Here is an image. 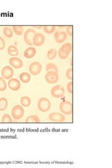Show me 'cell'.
Instances as JSON below:
<instances>
[{
  "label": "cell",
  "instance_id": "obj_27",
  "mask_svg": "<svg viewBox=\"0 0 112 168\" xmlns=\"http://www.w3.org/2000/svg\"><path fill=\"white\" fill-rule=\"evenodd\" d=\"M2 123H12L11 117L8 114H4L2 119Z\"/></svg>",
  "mask_w": 112,
  "mask_h": 168
},
{
  "label": "cell",
  "instance_id": "obj_33",
  "mask_svg": "<svg viewBox=\"0 0 112 168\" xmlns=\"http://www.w3.org/2000/svg\"><path fill=\"white\" fill-rule=\"evenodd\" d=\"M36 27H37V29H41V26H35Z\"/></svg>",
  "mask_w": 112,
  "mask_h": 168
},
{
  "label": "cell",
  "instance_id": "obj_18",
  "mask_svg": "<svg viewBox=\"0 0 112 168\" xmlns=\"http://www.w3.org/2000/svg\"><path fill=\"white\" fill-rule=\"evenodd\" d=\"M40 121V119L37 115H31V116L27 117L25 120V122L27 123H39Z\"/></svg>",
  "mask_w": 112,
  "mask_h": 168
},
{
  "label": "cell",
  "instance_id": "obj_20",
  "mask_svg": "<svg viewBox=\"0 0 112 168\" xmlns=\"http://www.w3.org/2000/svg\"><path fill=\"white\" fill-rule=\"evenodd\" d=\"M8 107V100L5 97L0 98V111H4Z\"/></svg>",
  "mask_w": 112,
  "mask_h": 168
},
{
  "label": "cell",
  "instance_id": "obj_4",
  "mask_svg": "<svg viewBox=\"0 0 112 168\" xmlns=\"http://www.w3.org/2000/svg\"><path fill=\"white\" fill-rule=\"evenodd\" d=\"M60 110L62 113L66 115H70L72 114V104L69 101H64L60 104Z\"/></svg>",
  "mask_w": 112,
  "mask_h": 168
},
{
  "label": "cell",
  "instance_id": "obj_29",
  "mask_svg": "<svg viewBox=\"0 0 112 168\" xmlns=\"http://www.w3.org/2000/svg\"><path fill=\"white\" fill-rule=\"evenodd\" d=\"M66 76L68 79H72V68L70 67V68L68 69L66 72Z\"/></svg>",
  "mask_w": 112,
  "mask_h": 168
},
{
  "label": "cell",
  "instance_id": "obj_9",
  "mask_svg": "<svg viewBox=\"0 0 112 168\" xmlns=\"http://www.w3.org/2000/svg\"><path fill=\"white\" fill-rule=\"evenodd\" d=\"M49 120L53 122H57V123H62L65 121V117L64 115H63L60 113L58 112H54L51 113L49 115Z\"/></svg>",
  "mask_w": 112,
  "mask_h": 168
},
{
  "label": "cell",
  "instance_id": "obj_11",
  "mask_svg": "<svg viewBox=\"0 0 112 168\" xmlns=\"http://www.w3.org/2000/svg\"><path fill=\"white\" fill-rule=\"evenodd\" d=\"M9 88L13 91H17L21 88V82L17 79H11L8 82Z\"/></svg>",
  "mask_w": 112,
  "mask_h": 168
},
{
  "label": "cell",
  "instance_id": "obj_15",
  "mask_svg": "<svg viewBox=\"0 0 112 168\" xmlns=\"http://www.w3.org/2000/svg\"><path fill=\"white\" fill-rule=\"evenodd\" d=\"M7 51H8V53L9 56H18V50L17 49V47L14 45H11L8 47V49H7Z\"/></svg>",
  "mask_w": 112,
  "mask_h": 168
},
{
  "label": "cell",
  "instance_id": "obj_17",
  "mask_svg": "<svg viewBox=\"0 0 112 168\" xmlns=\"http://www.w3.org/2000/svg\"><path fill=\"white\" fill-rule=\"evenodd\" d=\"M20 80H21L22 83H24V84H27V83L30 81V74L27 73V72H22V73H21V75H20Z\"/></svg>",
  "mask_w": 112,
  "mask_h": 168
},
{
  "label": "cell",
  "instance_id": "obj_22",
  "mask_svg": "<svg viewBox=\"0 0 112 168\" xmlns=\"http://www.w3.org/2000/svg\"><path fill=\"white\" fill-rule=\"evenodd\" d=\"M57 50L56 49H51L47 53V57L48 60H53L56 57Z\"/></svg>",
  "mask_w": 112,
  "mask_h": 168
},
{
  "label": "cell",
  "instance_id": "obj_13",
  "mask_svg": "<svg viewBox=\"0 0 112 168\" xmlns=\"http://www.w3.org/2000/svg\"><path fill=\"white\" fill-rule=\"evenodd\" d=\"M54 39L58 44H61L67 39V34L64 32L58 31L54 34Z\"/></svg>",
  "mask_w": 112,
  "mask_h": 168
},
{
  "label": "cell",
  "instance_id": "obj_7",
  "mask_svg": "<svg viewBox=\"0 0 112 168\" xmlns=\"http://www.w3.org/2000/svg\"><path fill=\"white\" fill-rule=\"evenodd\" d=\"M36 34V32L32 29H27L24 33V40L27 45H33V38Z\"/></svg>",
  "mask_w": 112,
  "mask_h": 168
},
{
  "label": "cell",
  "instance_id": "obj_12",
  "mask_svg": "<svg viewBox=\"0 0 112 168\" xmlns=\"http://www.w3.org/2000/svg\"><path fill=\"white\" fill-rule=\"evenodd\" d=\"M45 41V37L43 34L36 33L33 38V45L36 46H41Z\"/></svg>",
  "mask_w": 112,
  "mask_h": 168
},
{
  "label": "cell",
  "instance_id": "obj_6",
  "mask_svg": "<svg viewBox=\"0 0 112 168\" xmlns=\"http://www.w3.org/2000/svg\"><path fill=\"white\" fill-rule=\"evenodd\" d=\"M29 72L33 75V76H37L41 73L42 70V65L39 62H34L31 63L29 67Z\"/></svg>",
  "mask_w": 112,
  "mask_h": 168
},
{
  "label": "cell",
  "instance_id": "obj_2",
  "mask_svg": "<svg viewBox=\"0 0 112 168\" xmlns=\"http://www.w3.org/2000/svg\"><path fill=\"white\" fill-rule=\"evenodd\" d=\"M25 110L23 109V107L22 105H16L13 107L11 110V114L12 117L14 118L15 120H20L24 116Z\"/></svg>",
  "mask_w": 112,
  "mask_h": 168
},
{
  "label": "cell",
  "instance_id": "obj_1",
  "mask_svg": "<svg viewBox=\"0 0 112 168\" xmlns=\"http://www.w3.org/2000/svg\"><path fill=\"white\" fill-rule=\"evenodd\" d=\"M37 107H38L39 111H41V112H46L51 109V104L48 98H46V97H42V98L39 99L38 101Z\"/></svg>",
  "mask_w": 112,
  "mask_h": 168
},
{
  "label": "cell",
  "instance_id": "obj_8",
  "mask_svg": "<svg viewBox=\"0 0 112 168\" xmlns=\"http://www.w3.org/2000/svg\"><path fill=\"white\" fill-rule=\"evenodd\" d=\"M14 69L10 66H5L2 70V76L4 79H11L14 76Z\"/></svg>",
  "mask_w": 112,
  "mask_h": 168
},
{
  "label": "cell",
  "instance_id": "obj_28",
  "mask_svg": "<svg viewBox=\"0 0 112 168\" xmlns=\"http://www.w3.org/2000/svg\"><path fill=\"white\" fill-rule=\"evenodd\" d=\"M58 57L62 60H65V59L67 58V57H69V55L65 54L64 53H63V51H62L60 49L58 50Z\"/></svg>",
  "mask_w": 112,
  "mask_h": 168
},
{
  "label": "cell",
  "instance_id": "obj_21",
  "mask_svg": "<svg viewBox=\"0 0 112 168\" xmlns=\"http://www.w3.org/2000/svg\"><path fill=\"white\" fill-rule=\"evenodd\" d=\"M12 28H13L14 33L16 34L17 36H21V35H22V34H23L24 28L22 26L14 25V26L12 27Z\"/></svg>",
  "mask_w": 112,
  "mask_h": 168
},
{
  "label": "cell",
  "instance_id": "obj_16",
  "mask_svg": "<svg viewBox=\"0 0 112 168\" xmlns=\"http://www.w3.org/2000/svg\"><path fill=\"white\" fill-rule=\"evenodd\" d=\"M60 49L61 51L63 53H64L65 54L69 55V53L71 52V50H72L71 44V43L64 44L60 48Z\"/></svg>",
  "mask_w": 112,
  "mask_h": 168
},
{
  "label": "cell",
  "instance_id": "obj_14",
  "mask_svg": "<svg viewBox=\"0 0 112 168\" xmlns=\"http://www.w3.org/2000/svg\"><path fill=\"white\" fill-rule=\"evenodd\" d=\"M37 50L34 47H29L25 51L24 56L27 59H31L36 55Z\"/></svg>",
  "mask_w": 112,
  "mask_h": 168
},
{
  "label": "cell",
  "instance_id": "obj_3",
  "mask_svg": "<svg viewBox=\"0 0 112 168\" xmlns=\"http://www.w3.org/2000/svg\"><path fill=\"white\" fill-rule=\"evenodd\" d=\"M45 79L46 82L50 84H56L58 81L59 76L58 72L55 71H49L47 72V73L45 75Z\"/></svg>",
  "mask_w": 112,
  "mask_h": 168
},
{
  "label": "cell",
  "instance_id": "obj_19",
  "mask_svg": "<svg viewBox=\"0 0 112 168\" xmlns=\"http://www.w3.org/2000/svg\"><path fill=\"white\" fill-rule=\"evenodd\" d=\"M31 99L29 97L24 96L21 97V104L22 107H28L30 106L31 104Z\"/></svg>",
  "mask_w": 112,
  "mask_h": 168
},
{
  "label": "cell",
  "instance_id": "obj_25",
  "mask_svg": "<svg viewBox=\"0 0 112 168\" xmlns=\"http://www.w3.org/2000/svg\"><path fill=\"white\" fill-rule=\"evenodd\" d=\"M3 32H4V34L5 35V36H6V37H8V38H11V37H13V35H14L13 30H12V29L9 27H5L4 28Z\"/></svg>",
  "mask_w": 112,
  "mask_h": 168
},
{
  "label": "cell",
  "instance_id": "obj_23",
  "mask_svg": "<svg viewBox=\"0 0 112 168\" xmlns=\"http://www.w3.org/2000/svg\"><path fill=\"white\" fill-rule=\"evenodd\" d=\"M46 70L47 72L49 71H55L56 72H58V68L56 64L53 63H48L46 64Z\"/></svg>",
  "mask_w": 112,
  "mask_h": 168
},
{
  "label": "cell",
  "instance_id": "obj_10",
  "mask_svg": "<svg viewBox=\"0 0 112 168\" xmlns=\"http://www.w3.org/2000/svg\"><path fill=\"white\" fill-rule=\"evenodd\" d=\"M9 64L11 65V67H14L16 69H19L22 68V66H23V62L18 57H12L9 60Z\"/></svg>",
  "mask_w": 112,
  "mask_h": 168
},
{
  "label": "cell",
  "instance_id": "obj_26",
  "mask_svg": "<svg viewBox=\"0 0 112 168\" xmlns=\"http://www.w3.org/2000/svg\"><path fill=\"white\" fill-rule=\"evenodd\" d=\"M7 88V84L6 83V81L5 79H3V78L0 77V91L3 92L4 91H6Z\"/></svg>",
  "mask_w": 112,
  "mask_h": 168
},
{
  "label": "cell",
  "instance_id": "obj_32",
  "mask_svg": "<svg viewBox=\"0 0 112 168\" xmlns=\"http://www.w3.org/2000/svg\"><path fill=\"white\" fill-rule=\"evenodd\" d=\"M72 27L71 25H69V26H67V34H68L69 36H71L72 35Z\"/></svg>",
  "mask_w": 112,
  "mask_h": 168
},
{
  "label": "cell",
  "instance_id": "obj_24",
  "mask_svg": "<svg viewBox=\"0 0 112 168\" xmlns=\"http://www.w3.org/2000/svg\"><path fill=\"white\" fill-rule=\"evenodd\" d=\"M44 31L47 34H52L56 30V26L54 25H45L43 27Z\"/></svg>",
  "mask_w": 112,
  "mask_h": 168
},
{
  "label": "cell",
  "instance_id": "obj_31",
  "mask_svg": "<svg viewBox=\"0 0 112 168\" xmlns=\"http://www.w3.org/2000/svg\"><path fill=\"white\" fill-rule=\"evenodd\" d=\"M67 91L69 92V93H72V82H69L67 86Z\"/></svg>",
  "mask_w": 112,
  "mask_h": 168
},
{
  "label": "cell",
  "instance_id": "obj_30",
  "mask_svg": "<svg viewBox=\"0 0 112 168\" xmlns=\"http://www.w3.org/2000/svg\"><path fill=\"white\" fill-rule=\"evenodd\" d=\"M5 48V41L3 38L0 36V51L3 50Z\"/></svg>",
  "mask_w": 112,
  "mask_h": 168
},
{
  "label": "cell",
  "instance_id": "obj_5",
  "mask_svg": "<svg viewBox=\"0 0 112 168\" xmlns=\"http://www.w3.org/2000/svg\"><path fill=\"white\" fill-rule=\"evenodd\" d=\"M64 92L65 91H64L63 86H60V85H58V86L52 88L51 94L55 98H60V97L64 96Z\"/></svg>",
  "mask_w": 112,
  "mask_h": 168
}]
</instances>
